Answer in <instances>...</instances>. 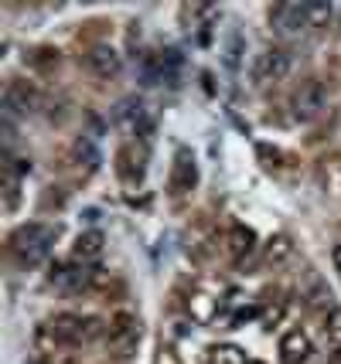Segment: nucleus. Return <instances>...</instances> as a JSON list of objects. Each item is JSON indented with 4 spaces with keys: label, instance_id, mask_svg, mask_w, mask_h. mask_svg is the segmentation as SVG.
I'll return each instance as SVG.
<instances>
[{
    "label": "nucleus",
    "instance_id": "f257e3e1",
    "mask_svg": "<svg viewBox=\"0 0 341 364\" xmlns=\"http://www.w3.org/2000/svg\"><path fill=\"white\" fill-rule=\"evenodd\" d=\"M58 238V228L55 225H45V222H28L11 232V252L24 262V266H34L41 259H48L51 245Z\"/></svg>",
    "mask_w": 341,
    "mask_h": 364
},
{
    "label": "nucleus",
    "instance_id": "f03ea898",
    "mask_svg": "<svg viewBox=\"0 0 341 364\" xmlns=\"http://www.w3.org/2000/svg\"><path fill=\"white\" fill-rule=\"evenodd\" d=\"M327 109V89L321 79H308L300 82L290 95V112L293 119H300V123H310V119H318L321 112Z\"/></svg>",
    "mask_w": 341,
    "mask_h": 364
},
{
    "label": "nucleus",
    "instance_id": "7ed1b4c3",
    "mask_svg": "<svg viewBox=\"0 0 341 364\" xmlns=\"http://www.w3.org/2000/svg\"><path fill=\"white\" fill-rule=\"evenodd\" d=\"M273 28L283 38H297V34H308L314 31V21H310V0H290V4H280L273 7Z\"/></svg>",
    "mask_w": 341,
    "mask_h": 364
},
{
    "label": "nucleus",
    "instance_id": "20e7f679",
    "mask_svg": "<svg viewBox=\"0 0 341 364\" xmlns=\"http://www.w3.org/2000/svg\"><path fill=\"white\" fill-rule=\"evenodd\" d=\"M99 331H103V327H99V320H93V317L58 314V317L51 320V333H55V341H62V344H85V341H93Z\"/></svg>",
    "mask_w": 341,
    "mask_h": 364
},
{
    "label": "nucleus",
    "instance_id": "39448f33",
    "mask_svg": "<svg viewBox=\"0 0 341 364\" xmlns=\"http://www.w3.org/2000/svg\"><path fill=\"white\" fill-rule=\"evenodd\" d=\"M287 72H290V55L283 48H266L253 62V82L256 85H270V82L287 79Z\"/></svg>",
    "mask_w": 341,
    "mask_h": 364
},
{
    "label": "nucleus",
    "instance_id": "423d86ee",
    "mask_svg": "<svg viewBox=\"0 0 341 364\" xmlns=\"http://www.w3.org/2000/svg\"><path fill=\"white\" fill-rule=\"evenodd\" d=\"M113 119L120 123V127L133 129V133H144V140H147V133L154 129L150 116H147V106L137 99V95H127V99H120V102H116Z\"/></svg>",
    "mask_w": 341,
    "mask_h": 364
},
{
    "label": "nucleus",
    "instance_id": "0eeeda50",
    "mask_svg": "<svg viewBox=\"0 0 341 364\" xmlns=\"http://www.w3.org/2000/svg\"><path fill=\"white\" fill-rule=\"evenodd\" d=\"M280 361L283 364H314V344L304 331H287L280 337Z\"/></svg>",
    "mask_w": 341,
    "mask_h": 364
},
{
    "label": "nucleus",
    "instance_id": "6e6552de",
    "mask_svg": "<svg viewBox=\"0 0 341 364\" xmlns=\"http://www.w3.org/2000/svg\"><path fill=\"white\" fill-rule=\"evenodd\" d=\"M198 184V164L195 154L188 146H181L174 154V167H171V191L174 194H188V191Z\"/></svg>",
    "mask_w": 341,
    "mask_h": 364
},
{
    "label": "nucleus",
    "instance_id": "1a4fd4ad",
    "mask_svg": "<svg viewBox=\"0 0 341 364\" xmlns=\"http://www.w3.org/2000/svg\"><path fill=\"white\" fill-rule=\"evenodd\" d=\"M38 92L28 89L24 82H11L7 85V92H4V116L11 119V116H28V112L38 109Z\"/></svg>",
    "mask_w": 341,
    "mask_h": 364
},
{
    "label": "nucleus",
    "instance_id": "9d476101",
    "mask_svg": "<svg viewBox=\"0 0 341 364\" xmlns=\"http://www.w3.org/2000/svg\"><path fill=\"white\" fill-rule=\"evenodd\" d=\"M93 276L96 272L85 269V266H55L48 276V283L55 289H65V293H79V289H89L93 286Z\"/></svg>",
    "mask_w": 341,
    "mask_h": 364
},
{
    "label": "nucleus",
    "instance_id": "9b49d317",
    "mask_svg": "<svg viewBox=\"0 0 341 364\" xmlns=\"http://www.w3.org/2000/svg\"><path fill=\"white\" fill-rule=\"evenodd\" d=\"M85 62H89V68L96 72L99 79H116V75L123 72V58H120V51H116V48H110V45L89 48Z\"/></svg>",
    "mask_w": 341,
    "mask_h": 364
},
{
    "label": "nucleus",
    "instance_id": "f8f14e48",
    "mask_svg": "<svg viewBox=\"0 0 341 364\" xmlns=\"http://www.w3.org/2000/svg\"><path fill=\"white\" fill-rule=\"evenodd\" d=\"M137 337H140V327H137V320L130 314H120L113 320V327H110V344L120 350H130L137 344Z\"/></svg>",
    "mask_w": 341,
    "mask_h": 364
},
{
    "label": "nucleus",
    "instance_id": "ddd939ff",
    "mask_svg": "<svg viewBox=\"0 0 341 364\" xmlns=\"http://www.w3.org/2000/svg\"><path fill=\"white\" fill-rule=\"evenodd\" d=\"M72 160H75L79 167H85V171H96L99 164H103L99 146H96V136H85V133H82L79 140L72 143Z\"/></svg>",
    "mask_w": 341,
    "mask_h": 364
},
{
    "label": "nucleus",
    "instance_id": "4468645a",
    "mask_svg": "<svg viewBox=\"0 0 341 364\" xmlns=\"http://www.w3.org/2000/svg\"><path fill=\"white\" fill-rule=\"evenodd\" d=\"M103 245H106V238H103V232H82L79 238H75V262H93V259H99L103 255Z\"/></svg>",
    "mask_w": 341,
    "mask_h": 364
},
{
    "label": "nucleus",
    "instance_id": "2eb2a0df",
    "mask_svg": "<svg viewBox=\"0 0 341 364\" xmlns=\"http://www.w3.org/2000/svg\"><path fill=\"white\" fill-rule=\"evenodd\" d=\"M253 249H256V235H253L246 225H236V228L229 232V252L243 262L246 255H253Z\"/></svg>",
    "mask_w": 341,
    "mask_h": 364
},
{
    "label": "nucleus",
    "instance_id": "dca6fc26",
    "mask_svg": "<svg viewBox=\"0 0 341 364\" xmlns=\"http://www.w3.org/2000/svg\"><path fill=\"white\" fill-rule=\"evenodd\" d=\"M205 361L209 364H249L243 348H236V344H211L209 354H205Z\"/></svg>",
    "mask_w": 341,
    "mask_h": 364
},
{
    "label": "nucleus",
    "instance_id": "f3484780",
    "mask_svg": "<svg viewBox=\"0 0 341 364\" xmlns=\"http://www.w3.org/2000/svg\"><path fill=\"white\" fill-rule=\"evenodd\" d=\"M0 184H4V208H7V211H14V208H17V198H21V174H17L11 164H4Z\"/></svg>",
    "mask_w": 341,
    "mask_h": 364
},
{
    "label": "nucleus",
    "instance_id": "a211bd4d",
    "mask_svg": "<svg viewBox=\"0 0 341 364\" xmlns=\"http://www.w3.org/2000/svg\"><path fill=\"white\" fill-rule=\"evenodd\" d=\"M325 341L327 348L341 354V306H327L325 314Z\"/></svg>",
    "mask_w": 341,
    "mask_h": 364
},
{
    "label": "nucleus",
    "instance_id": "6ab92c4d",
    "mask_svg": "<svg viewBox=\"0 0 341 364\" xmlns=\"http://www.w3.org/2000/svg\"><path fill=\"white\" fill-rule=\"evenodd\" d=\"M290 252H293L290 238H287V235H273L270 242H266V252H263V255H266V262H283Z\"/></svg>",
    "mask_w": 341,
    "mask_h": 364
},
{
    "label": "nucleus",
    "instance_id": "aec40b11",
    "mask_svg": "<svg viewBox=\"0 0 341 364\" xmlns=\"http://www.w3.org/2000/svg\"><path fill=\"white\" fill-rule=\"evenodd\" d=\"M239 48H243V38L232 31V38H229V55H226V65H229V68H239Z\"/></svg>",
    "mask_w": 341,
    "mask_h": 364
},
{
    "label": "nucleus",
    "instance_id": "412c9836",
    "mask_svg": "<svg viewBox=\"0 0 341 364\" xmlns=\"http://www.w3.org/2000/svg\"><path fill=\"white\" fill-rule=\"evenodd\" d=\"M331 262H335V272L341 276V245H335V252H331Z\"/></svg>",
    "mask_w": 341,
    "mask_h": 364
},
{
    "label": "nucleus",
    "instance_id": "4be33fe9",
    "mask_svg": "<svg viewBox=\"0 0 341 364\" xmlns=\"http://www.w3.org/2000/svg\"><path fill=\"white\" fill-rule=\"evenodd\" d=\"M249 364H263V361H249Z\"/></svg>",
    "mask_w": 341,
    "mask_h": 364
}]
</instances>
